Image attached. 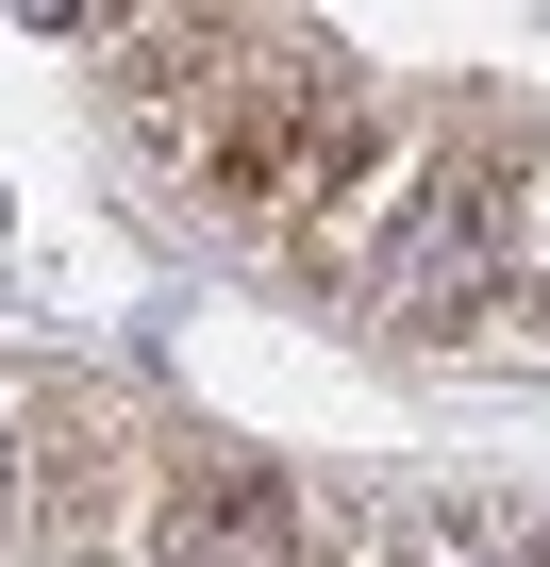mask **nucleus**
Listing matches in <instances>:
<instances>
[{
    "label": "nucleus",
    "mask_w": 550,
    "mask_h": 567,
    "mask_svg": "<svg viewBox=\"0 0 550 567\" xmlns=\"http://www.w3.org/2000/svg\"><path fill=\"white\" fill-rule=\"evenodd\" d=\"M184 200L401 351H550V0H117Z\"/></svg>",
    "instance_id": "obj_1"
}]
</instances>
